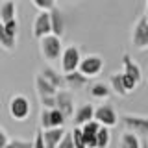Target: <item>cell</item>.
I'll return each instance as SVG.
<instances>
[{"label":"cell","mask_w":148,"mask_h":148,"mask_svg":"<svg viewBox=\"0 0 148 148\" xmlns=\"http://www.w3.org/2000/svg\"><path fill=\"white\" fill-rule=\"evenodd\" d=\"M122 65H124V72H122V74L130 76L132 80H135L137 83L143 80V72H141V69H139V65H137V63H133V59L130 58L128 54H124V56H122Z\"/></svg>","instance_id":"16"},{"label":"cell","mask_w":148,"mask_h":148,"mask_svg":"<svg viewBox=\"0 0 148 148\" xmlns=\"http://www.w3.org/2000/svg\"><path fill=\"white\" fill-rule=\"evenodd\" d=\"M98 130H100V124L96 122V120H89L87 124H83V126L80 128L85 148H95V141H96V133H98Z\"/></svg>","instance_id":"12"},{"label":"cell","mask_w":148,"mask_h":148,"mask_svg":"<svg viewBox=\"0 0 148 148\" xmlns=\"http://www.w3.org/2000/svg\"><path fill=\"white\" fill-rule=\"evenodd\" d=\"M111 143V133L108 128L100 126L98 133H96V141H95V148H108Z\"/></svg>","instance_id":"20"},{"label":"cell","mask_w":148,"mask_h":148,"mask_svg":"<svg viewBox=\"0 0 148 148\" xmlns=\"http://www.w3.org/2000/svg\"><path fill=\"white\" fill-rule=\"evenodd\" d=\"M109 95H111V89L106 85L104 82H96V83L91 85V96H92V98L104 100V98H109Z\"/></svg>","instance_id":"19"},{"label":"cell","mask_w":148,"mask_h":148,"mask_svg":"<svg viewBox=\"0 0 148 148\" xmlns=\"http://www.w3.org/2000/svg\"><path fill=\"white\" fill-rule=\"evenodd\" d=\"M109 85H111V89L117 92L119 96H126V95H128L126 89H124V83H122V76H120V72L111 74V78H109Z\"/></svg>","instance_id":"21"},{"label":"cell","mask_w":148,"mask_h":148,"mask_svg":"<svg viewBox=\"0 0 148 148\" xmlns=\"http://www.w3.org/2000/svg\"><path fill=\"white\" fill-rule=\"evenodd\" d=\"M39 76L43 78L45 82H48V83L54 87L56 91H61V89H65L63 76H61V74H58V72H56L52 67H43V69H41V74H39Z\"/></svg>","instance_id":"14"},{"label":"cell","mask_w":148,"mask_h":148,"mask_svg":"<svg viewBox=\"0 0 148 148\" xmlns=\"http://www.w3.org/2000/svg\"><path fill=\"white\" fill-rule=\"evenodd\" d=\"M92 120H96L100 126H104V128H108V130H109V128L117 126L119 117H117V113H115L113 106H109V104H102V106H98V108H95V113H92Z\"/></svg>","instance_id":"6"},{"label":"cell","mask_w":148,"mask_h":148,"mask_svg":"<svg viewBox=\"0 0 148 148\" xmlns=\"http://www.w3.org/2000/svg\"><path fill=\"white\" fill-rule=\"evenodd\" d=\"M61 71L63 74H71V72H76L78 71V65H80V59H82V54H80V48L78 46H67L63 48L61 52Z\"/></svg>","instance_id":"4"},{"label":"cell","mask_w":148,"mask_h":148,"mask_svg":"<svg viewBox=\"0 0 148 148\" xmlns=\"http://www.w3.org/2000/svg\"><path fill=\"white\" fill-rule=\"evenodd\" d=\"M48 117H50V128H63V124H65V117L61 113H59L58 109H50L48 111Z\"/></svg>","instance_id":"24"},{"label":"cell","mask_w":148,"mask_h":148,"mask_svg":"<svg viewBox=\"0 0 148 148\" xmlns=\"http://www.w3.org/2000/svg\"><path fill=\"white\" fill-rule=\"evenodd\" d=\"M8 143H9V137H8V133L4 132V128L0 126V148H6Z\"/></svg>","instance_id":"32"},{"label":"cell","mask_w":148,"mask_h":148,"mask_svg":"<svg viewBox=\"0 0 148 148\" xmlns=\"http://www.w3.org/2000/svg\"><path fill=\"white\" fill-rule=\"evenodd\" d=\"M6 148H32V143L30 141H22V139H13L9 141Z\"/></svg>","instance_id":"29"},{"label":"cell","mask_w":148,"mask_h":148,"mask_svg":"<svg viewBox=\"0 0 148 148\" xmlns=\"http://www.w3.org/2000/svg\"><path fill=\"white\" fill-rule=\"evenodd\" d=\"M141 148H148V143H146V139H141Z\"/></svg>","instance_id":"33"},{"label":"cell","mask_w":148,"mask_h":148,"mask_svg":"<svg viewBox=\"0 0 148 148\" xmlns=\"http://www.w3.org/2000/svg\"><path fill=\"white\" fill-rule=\"evenodd\" d=\"M71 135H72V145H74V148H85V145H83V137H82V132H80V128H74L72 132H71Z\"/></svg>","instance_id":"26"},{"label":"cell","mask_w":148,"mask_h":148,"mask_svg":"<svg viewBox=\"0 0 148 148\" xmlns=\"http://www.w3.org/2000/svg\"><path fill=\"white\" fill-rule=\"evenodd\" d=\"M120 148H141V139L133 133H122V139H120Z\"/></svg>","instance_id":"22"},{"label":"cell","mask_w":148,"mask_h":148,"mask_svg":"<svg viewBox=\"0 0 148 148\" xmlns=\"http://www.w3.org/2000/svg\"><path fill=\"white\" fill-rule=\"evenodd\" d=\"M34 6L39 8L41 11H45V13H50L56 8V2L54 0H34Z\"/></svg>","instance_id":"25"},{"label":"cell","mask_w":148,"mask_h":148,"mask_svg":"<svg viewBox=\"0 0 148 148\" xmlns=\"http://www.w3.org/2000/svg\"><path fill=\"white\" fill-rule=\"evenodd\" d=\"M48 111H50V109H43V111H41V115H39L43 130H50V117H48Z\"/></svg>","instance_id":"30"},{"label":"cell","mask_w":148,"mask_h":148,"mask_svg":"<svg viewBox=\"0 0 148 148\" xmlns=\"http://www.w3.org/2000/svg\"><path fill=\"white\" fill-rule=\"evenodd\" d=\"M132 41L139 50H145L148 46V17L143 15L137 21V24L133 26V34H132Z\"/></svg>","instance_id":"9"},{"label":"cell","mask_w":148,"mask_h":148,"mask_svg":"<svg viewBox=\"0 0 148 148\" xmlns=\"http://www.w3.org/2000/svg\"><path fill=\"white\" fill-rule=\"evenodd\" d=\"M39 43H41V54L45 56V59L56 61V59L61 58V52H63L61 39H58V37H54V35H46Z\"/></svg>","instance_id":"5"},{"label":"cell","mask_w":148,"mask_h":148,"mask_svg":"<svg viewBox=\"0 0 148 148\" xmlns=\"http://www.w3.org/2000/svg\"><path fill=\"white\" fill-rule=\"evenodd\" d=\"M120 122H122V126L126 128L128 133H133V135H137L141 139H146V133H148V119L146 117L126 113L120 117Z\"/></svg>","instance_id":"1"},{"label":"cell","mask_w":148,"mask_h":148,"mask_svg":"<svg viewBox=\"0 0 148 148\" xmlns=\"http://www.w3.org/2000/svg\"><path fill=\"white\" fill-rule=\"evenodd\" d=\"M46 35H50V17L48 13L39 11V15L35 17V22H34V37L41 41Z\"/></svg>","instance_id":"11"},{"label":"cell","mask_w":148,"mask_h":148,"mask_svg":"<svg viewBox=\"0 0 148 148\" xmlns=\"http://www.w3.org/2000/svg\"><path fill=\"white\" fill-rule=\"evenodd\" d=\"M0 46H2L4 50H8V52H11V50L15 48V37H11V35L6 34L2 22H0Z\"/></svg>","instance_id":"23"},{"label":"cell","mask_w":148,"mask_h":148,"mask_svg":"<svg viewBox=\"0 0 148 148\" xmlns=\"http://www.w3.org/2000/svg\"><path fill=\"white\" fill-rule=\"evenodd\" d=\"M92 113H95L92 104H82V106H78L76 111L72 113V117H74V128H82L83 124H87L89 120H92Z\"/></svg>","instance_id":"13"},{"label":"cell","mask_w":148,"mask_h":148,"mask_svg":"<svg viewBox=\"0 0 148 148\" xmlns=\"http://www.w3.org/2000/svg\"><path fill=\"white\" fill-rule=\"evenodd\" d=\"M67 132L65 128H50V130H45L43 132V143L46 148H56L59 141H61L63 133Z\"/></svg>","instance_id":"17"},{"label":"cell","mask_w":148,"mask_h":148,"mask_svg":"<svg viewBox=\"0 0 148 148\" xmlns=\"http://www.w3.org/2000/svg\"><path fill=\"white\" fill-rule=\"evenodd\" d=\"M50 17V35L58 37V39H61L63 34H65V21H63V13L61 9L56 6L52 11L48 13Z\"/></svg>","instance_id":"10"},{"label":"cell","mask_w":148,"mask_h":148,"mask_svg":"<svg viewBox=\"0 0 148 148\" xmlns=\"http://www.w3.org/2000/svg\"><path fill=\"white\" fill-rule=\"evenodd\" d=\"M35 91H37V96H39V100H41L43 109H54L56 108V92L58 91H56L48 82H45L39 74H37V78H35Z\"/></svg>","instance_id":"2"},{"label":"cell","mask_w":148,"mask_h":148,"mask_svg":"<svg viewBox=\"0 0 148 148\" xmlns=\"http://www.w3.org/2000/svg\"><path fill=\"white\" fill-rule=\"evenodd\" d=\"M15 18H17V4L8 0V2H4L0 6V22L6 24V22L15 21Z\"/></svg>","instance_id":"18"},{"label":"cell","mask_w":148,"mask_h":148,"mask_svg":"<svg viewBox=\"0 0 148 148\" xmlns=\"http://www.w3.org/2000/svg\"><path fill=\"white\" fill-rule=\"evenodd\" d=\"M63 82H65V89H74V91H80L87 85V78L82 76L80 72H71V74H65L63 76Z\"/></svg>","instance_id":"15"},{"label":"cell","mask_w":148,"mask_h":148,"mask_svg":"<svg viewBox=\"0 0 148 148\" xmlns=\"http://www.w3.org/2000/svg\"><path fill=\"white\" fill-rule=\"evenodd\" d=\"M104 69V59L96 54H91V56H85V58L80 59V65H78V72L82 76H85L87 80L89 78H95L98 76Z\"/></svg>","instance_id":"3"},{"label":"cell","mask_w":148,"mask_h":148,"mask_svg":"<svg viewBox=\"0 0 148 148\" xmlns=\"http://www.w3.org/2000/svg\"><path fill=\"white\" fill-rule=\"evenodd\" d=\"M30 102H28L26 96L22 95H15L11 96V100H9V115H11L15 120H24L28 115H30Z\"/></svg>","instance_id":"7"},{"label":"cell","mask_w":148,"mask_h":148,"mask_svg":"<svg viewBox=\"0 0 148 148\" xmlns=\"http://www.w3.org/2000/svg\"><path fill=\"white\" fill-rule=\"evenodd\" d=\"M56 109L65 117V120L72 117V113H74V96H72L71 91L61 89V91L56 92Z\"/></svg>","instance_id":"8"},{"label":"cell","mask_w":148,"mask_h":148,"mask_svg":"<svg viewBox=\"0 0 148 148\" xmlns=\"http://www.w3.org/2000/svg\"><path fill=\"white\" fill-rule=\"evenodd\" d=\"M32 148H46L45 143H43V132H41V130L35 132V139H34V143H32Z\"/></svg>","instance_id":"31"},{"label":"cell","mask_w":148,"mask_h":148,"mask_svg":"<svg viewBox=\"0 0 148 148\" xmlns=\"http://www.w3.org/2000/svg\"><path fill=\"white\" fill-rule=\"evenodd\" d=\"M56 148H74L72 145V135H71V132H65L63 133V137H61V141L56 145Z\"/></svg>","instance_id":"28"},{"label":"cell","mask_w":148,"mask_h":148,"mask_svg":"<svg viewBox=\"0 0 148 148\" xmlns=\"http://www.w3.org/2000/svg\"><path fill=\"white\" fill-rule=\"evenodd\" d=\"M2 26H4V30H6L8 35H11V37H15V39H17V32H18V22H17V18H15V21L6 22V24H2Z\"/></svg>","instance_id":"27"}]
</instances>
